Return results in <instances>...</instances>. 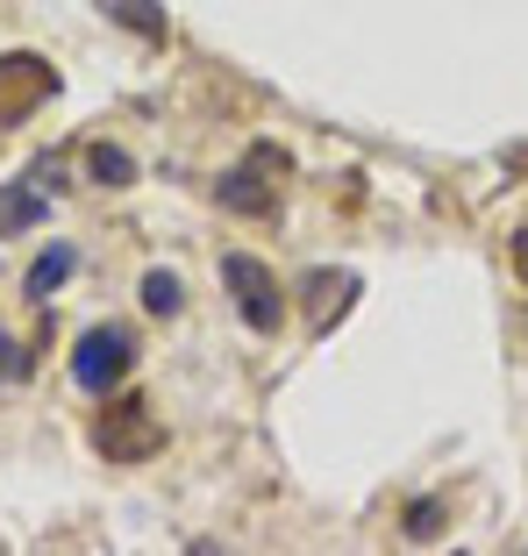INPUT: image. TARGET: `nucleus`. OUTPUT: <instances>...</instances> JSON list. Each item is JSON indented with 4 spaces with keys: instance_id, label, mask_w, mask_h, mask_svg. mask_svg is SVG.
<instances>
[{
    "instance_id": "1",
    "label": "nucleus",
    "mask_w": 528,
    "mask_h": 556,
    "mask_svg": "<svg viewBox=\"0 0 528 556\" xmlns=\"http://www.w3.org/2000/svg\"><path fill=\"white\" fill-rule=\"evenodd\" d=\"M93 450H100L108 464H150L158 450H165V421L150 414L143 393H122V400H108V414H100Z\"/></svg>"
},
{
    "instance_id": "2",
    "label": "nucleus",
    "mask_w": 528,
    "mask_h": 556,
    "mask_svg": "<svg viewBox=\"0 0 528 556\" xmlns=\"http://www.w3.org/2000/svg\"><path fill=\"white\" fill-rule=\"evenodd\" d=\"M279 179H286V157L272 143H250V157L236 164V172H222L215 200L229 214H250V222H264V214H279Z\"/></svg>"
},
{
    "instance_id": "3",
    "label": "nucleus",
    "mask_w": 528,
    "mask_h": 556,
    "mask_svg": "<svg viewBox=\"0 0 528 556\" xmlns=\"http://www.w3.org/2000/svg\"><path fill=\"white\" fill-rule=\"evenodd\" d=\"M129 364H136L129 328L93 321L79 343H72V386H79V393H115L122 378H129Z\"/></svg>"
},
{
    "instance_id": "4",
    "label": "nucleus",
    "mask_w": 528,
    "mask_h": 556,
    "mask_svg": "<svg viewBox=\"0 0 528 556\" xmlns=\"http://www.w3.org/2000/svg\"><path fill=\"white\" fill-rule=\"evenodd\" d=\"M222 286L236 293V314H243L257 336H279V321H286V293H279V278L264 271L257 257L229 250V257H222Z\"/></svg>"
},
{
    "instance_id": "5",
    "label": "nucleus",
    "mask_w": 528,
    "mask_h": 556,
    "mask_svg": "<svg viewBox=\"0 0 528 556\" xmlns=\"http://www.w3.org/2000/svg\"><path fill=\"white\" fill-rule=\"evenodd\" d=\"M50 93H58V72L43 58H29V50H8L0 58V122H29Z\"/></svg>"
},
{
    "instance_id": "6",
    "label": "nucleus",
    "mask_w": 528,
    "mask_h": 556,
    "mask_svg": "<svg viewBox=\"0 0 528 556\" xmlns=\"http://www.w3.org/2000/svg\"><path fill=\"white\" fill-rule=\"evenodd\" d=\"M100 15H115L122 29H136L143 43H165V36H172V22H165L158 0H100Z\"/></svg>"
},
{
    "instance_id": "7",
    "label": "nucleus",
    "mask_w": 528,
    "mask_h": 556,
    "mask_svg": "<svg viewBox=\"0 0 528 556\" xmlns=\"http://www.w3.org/2000/svg\"><path fill=\"white\" fill-rule=\"evenodd\" d=\"M72 271H79V250H72V243H50L43 257L29 264V300H50V293H58V286H65Z\"/></svg>"
},
{
    "instance_id": "8",
    "label": "nucleus",
    "mask_w": 528,
    "mask_h": 556,
    "mask_svg": "<svg viewBox=\"0 0 528 556\" xmlns=\"http://www.w3.org/2000/svg\"><path fill=\"white\" fill-rule=\"evenodd\" d=\"M43 207H50V200L29 193V186H0V236L36 229V222H43Z\"/></svg>"
},
{
    "instance_id": "9",
    "label": "nucleus",
    "mask_w": 528,
    "mask_h": 556,
    "mask_svg": "<svg viewBox=\"0 0 528 556\" xmlns=\"http://www.w3.org/2000/svg\"><path fill=\"white\" fill-rule=\"evenodd\" d=\"M186 307V286L172 271H143V314H158V321H172V314Z\"/></svg>"
},
{
    "instance_id": "10",
    "label": "nucleus",
    "mask_w": 528,
    "mask_h": 556,
    "mask_svg": "<svg viewBox=\"0 0 528 556\" xmlns=\"http://www.w3.org/2000/svg\"><path fill=\"white\" fill-rule=\"evenodd\" d=\"M86 172H93V186H129L136 179V157H129V150H115V143H93Z\"/></svg>"
},
{
    "instance_id": "11",
    "label": "nucleus",
    "mask_w": 528,
    "mask_h": 556,
    "mask_svg": "<svg viewBox=\"0 0 528 556\" xmlns=\"http://www.w3.org/2000/svg\"><path fill=\"white\" fill-rule=\"evenodd\" d=\"M22 378H29V357H22L15 336H0V393H8V386H22Z\"/></svg>"
},
{
    "instance_id": "12",
    "label": "nucleus",
    "mask_w": 528,
    "mask_h": 556,
    "mask_svg": "<svg viewBox=\"0 0 528 556\" xmlns=\"http://www.w3.org/2000/svg\"><path fill=\"white\" fill-rule=\"evenodd\" d=\"M436 521H443V507H436V500H414V507H407V535L414 542H436Z\"/></svg>"
},
{
    "instance_id": "13",
    "label": "nucleus",
    "mask_w": 528,
    "mask_h": 556,
    "mask_svg": "<svg viewBox=\"0 0 528 556\" xmlns=\"http://www.w3.org/2000/svg\"><path fill=\"white\" fill-rule=\"evenodd\" d=\"M514 264H521V278H528V229L514 236Z\"/></svg>"
}]
</instances>
